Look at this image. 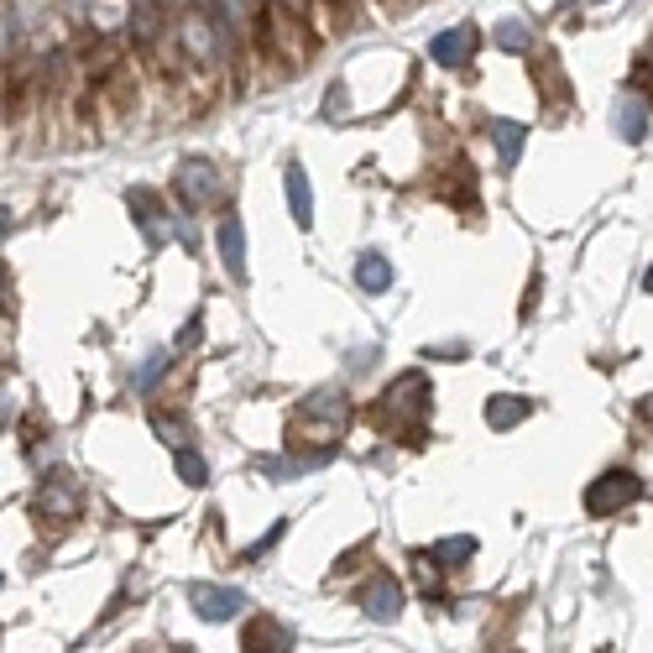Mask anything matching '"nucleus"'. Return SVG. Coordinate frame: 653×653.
I'll return each instance as SVG.
<instances>
[{
  "label": "nucleus",
  "mask_w": 653,
  "mask_h": 653,
  "mask_svg": "<svg viewBox=\"0 0 653 653\" xmlns=\"http://www.w3.org/2000/svg\"><path fill=\"white\" fill-rule=\"evenodd\" d=\"M643 481L633 471H606L591 492H586V512H596V518H612V512H622L627 502H638Z\"/></svg>",
  "instance_id": "3"
},
{
  "label": "nucleus",
  "mask_w": 653,
  "mask_h": 653,
  "mask_svg": "<svg viewBox=\"0 0 653 653\" xmlns=\"http://www.w3.org/2000/svg\"><path fill=\"white\" fill-rule=\"evenodd\" d=\"M173 465H178L183 486H204V481H209V465H204V455H199V450H178V455H173Z\"/></svg>",
  "instance_id": "17"
},
{
  "label": "nucleus",
  "mask_w": 653,
  "mask_h": 653,
  "mask_svg": "<svg viewBox=\"0 0 653 653\" xmlns=\"http://www.w3.org/2000/svg\"><path fill=\"white\" fill-rule=\"evenodd\" d=\"M528 418V398H492V408H486V424L492 429H512Z\"/></svg>",
  "instance_id": "14"
},
{
  "label": "nucleus",
  "mask_w": 653,
  "mask_h": 653,
  "mask_svg": "<svg viewBox=\"0 0 653 653\" xmlns=\"http://www.w3.org/2000/svg\"><path fill=\"white\" fill-rule=\"evenodd\" d=\"M215 236H220V256H225V272H230V277H236V283H241V277H246V230H241V220H236V215H225Z\"/></svg>",
  "instance_id": "9"
},
{
  "label": "nucleus",
  "mask_w": 653,
  "mask_h": 653,
  "mask_svg": "<svg viewBox=\"0 0 653 653\" xmlns=\"http://www.w3.org/2000/svg\"><path fill=\"white\" fill-rule=\"evenodd\" d=\"M189 601H194V612H199L204 622H230V617L246 612V596L230 591V586H194Z\"/></svg>",
  "instance_id": "4"
},
{
  "label": "nucleus",
  "mask_w": 653,
  "mask_h": 653,
  "mask_svg": "<svg viewBox=\"0 0 653 653\" xmlns=\"http://www.w3.org/2000/svg\"><path fill=\"white\" fill-rule=\"evenodd\" d=\"M492 136H497V152H502V162H518V157H523L528 131H523L518 121H492Z\"/></svg>",
  "instance_id": "15"
},
{
  "label": "nucleus",
  "mask_w": 653,
  "mask_h": 653,
  "mask_svg": "<svg viewBox=\"0 0 653 653\" xmlns=\"http://www.w3.org/2000/svg\"><path fill=\"white\" fill-rule=\"evenodd\" d=\"M173 189L183 194V204H215L220 194H225V178H220V168L209 157H183L178 168H173Z\"/></svg>",
  "instance_id": "1"
},
{
  "label": "nucleus",
  "mask_w": 653,
  "mask_h": 653,
  "mask_svg": "<svg viewBox=\"0 0 653 653\" xmlns=\"http://www.w3.org/2000/svg\"><path fill=\"white\" fill-rule=\"evenodd\" d=\"M131 215L142 220V230L152 241H168V236H183V225L162 209V199L152 194V189H131Z\"/></svg>",
  "instance_id": "5"
},
{
  "label": "nucleus",
  "mask_w": 653,
  "mask_h": 653,
  "mask_svg": "<svg viewBox=\"0 0 653 653\" xmlns=\"http://www.w3.org/2000/svg\"><path fill=\"white\" fill-rule=\"evenodd\" d=\"M42 512H48V518H74V512H79V492L48 486V492H42Z\"/></svg>",
  "instance_id": "18"
},
{
  "label": "nucleus",
  "mask_w": 653,
  "mask_h": 653,
  "mask_svg": "<svg viewBox=\"0 0 653 653\" xmlns=\"http://www.w3.org/2000/svg\"><path fill=\"white\" fill-rule=\"evenodd\" d=\"M497 42H502V48L507 53H528V27H523V21H502V27H497Z\"/></svg>",
  "instance_id": "19"
},
{
  "label": "nucleus",
  "mask_w": 653,
  "mask_h": 653,
  "mask_svg": "<svg viewBox=\"0 0 653 653\" xmlns=\"http://www.w3.org/2000/svg\"><path fill=\"white\" fill-rule=\"evenodd\" d=\"M246 653H293V633L283 622L262 617V622L246 627Z\"/></svg>",
  "instance_id": "10"
},
{
  "label": "nucleus",
  "mask_w": 653,
  "mask_h": 653,
  "mask_svg": "<svg viewBox=\"0 0 653 653\" xmlns=\"http://www.w3.org/2000/svg\"><path fill=\"white\" fill-rule=\"evenodd\" d=\"M643 418H648V424H653V398H643Z\"/></svg>",
  "instance_id": "21"
},
{
  "label": "nucleus",
  "mask_w": 653,
  "mask_h": 653,
  "mask_svg": "<svg viewBox=\"0 0 653 653\" xmlns=\"http://www.w3.org/2000/svg\"><path fill=\"white\" fill-rule=\"evenodd\" d=\"M471 554H476V539H465V533H460V539H439V544H434V565L455 570V565H465Z\"/></svg>",
  "instance_id": "16"
},
{
  "label": "nucleus",
  "mask_w": 653,
  "mask_h": 653,
  "mask_svg": "<svg viewBox=\"0 0 653 653\" xmlns=\"http://www.w3.org/2000/svg\"><path fill=\"white\" fill-rule=\"evenodd\" d=\"M162 371H168V356H147V366H142V377H136V387L147 392V387H152V382L162 377Z\"/></svg>",
  "instance_id": "20"
},
{
  "label": "nucleus",
  "mask_w": 653,
  "mask_h": 653,
  "mask_svg": "<svg viewBox=\"0 0 653 653\" xmlns=\"http://www.w3.org/2000/svg\"><path fill=\"white\" fill-rule=\"evenodd\" d=\"M413 398H429V382L418 377V371H408V377H398L387 387V398H382V418L387 424H403L408 413H418V403Z\"/></svg>",
  "instance_id": "6"
},
{
  "label": "nucleus",
  "mask_w": 653,
  "mask_h": 653,
  "mask_svg": "<svg viewBox=\"0 0 653 653\" xmlns=\"http://www.w3.org/2000/svg\"><path fill=\"white\" fill-rule=\"evenodd\" d=\"M648 293H653V272H648Z\"/></svg>",
  "instance_id": "22"
},
{
  "label": "nucleus",
  "mask_w": 653,
  "mask_h": 653,
  "mask_svg": "<svg viewBox=\"0 0 653 653\" xmlns=\"http://www.w3.org/2000/svg\"><path fill=\"white\" fill-rule=\"evenodd\" d=\"M361 606H366V617H377V622H392L403 612V586L392 575H377L371 586L361 591Z\"/></svg>",
  "instance_id": "8"
},
{
  "label": "nucleus",
  "mask_w": 653,
  "mask_h": 653,
  "mask_svg": "<svg viewBox=\"0 0 653 653\" xmlns=\"http://www.w3.org/2000/svg\"><path fill=\"white\" fill-rule=\"evenodd\" d=\"M345 424H351V403H345L335 387H324V392H314V398L303 403V434L335 439Z\"/></svg>",
  "instance_id": "2"
},
{
  "label": "nucleus",
  "mask_w": 653,
  "mask_h": 653,
  "mask_svg": "<svg viewBox=\"0 0 653 653\" xmlns=\"http://www.w3.org/2000/svg\"><path fill=\"white\" fill-rule=\"evenodd\" d=\"M471 53H476V32L471 27H450V32H439L429 42V58L439 68H465V63H471Z\"/></svg>",
  "instance_id": "7"
},
{
  "label": "nucleus",
  "mask_w": 653,
  "mask_h": 653,
  "mask_svg": "<svg viewBox=\"0 0 653 653\" xmlns=\"http://www.w3.org/2000/svg\"><path fill=\"white\" fill-rule=\"evenodd\" d=\"M356 288L361 293H387L392 288V262H387V256H377V251L361 256V262H356Z\"/></svg>",
  "instance_id": "12"
},
{
  "label": "nucleus",
  "mask_w": 653,
  "mask_h": 653,
  "mask_svg": "<svg viewBox=\"0 0 653 653\" xmlns=\"http://www.w3.org/2000/svg\"><path fill=\"white\" fill-rule=\"evenodd\" d=\"M617 131H622V142H643V131H648V105L638 100H617Z\"/></svg>",
  "instance_id": "13"
},
{
  "label": "nucleus",
  "mask_w": 653,
  "mask_h": 653,
  "mask_svg": "<svg viewBox=\"0 0 653 653\" xmlns=\"http://www.w3.org/2000/svg\"><path fill=\"white\" fill-rule=\"evenodd\" d=\"M288 209H293V220H298L303 230L314 225V194H309V173H303L298 162L288 168Z\"/></svg>",
  "instance_id": "11"
}]
</instances>
